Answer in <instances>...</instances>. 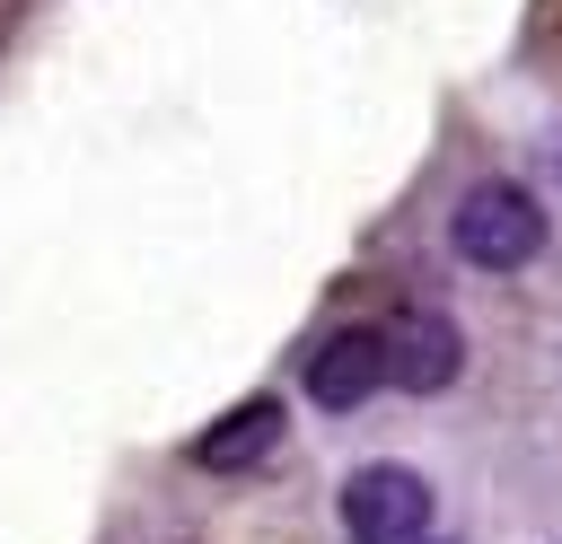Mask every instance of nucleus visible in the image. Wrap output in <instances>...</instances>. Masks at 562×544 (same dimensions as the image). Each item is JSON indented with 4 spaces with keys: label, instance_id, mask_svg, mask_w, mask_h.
<instances>
[{
    "label": "nucleus",
    "instance_id": "3",
    "mask_svg": "<svg viewBox=\"0 0 562 544\" xmlns=\"http://www.w3.org/2000/svg\"><path fill=\"white\" fill-rule=\"evenodd\" d=\"M378 386H386V333H378V325H351V333L316 342V360H307V395H316L325 412L369 404Z\"/></svg>",
    "mask_w": 562,
    "mask_h": 544
},
{
    "label": "nucleus",
    "instance_id": "4",
    "mask_svg": "<svg viewBox=\"0 0 562 544\" xmlns=\"http://www.w3.org/2000/svg\"><path fill=\"white\" fill-rule=\"evenodd\" d=\"M386 377H395V386H413V395L448 386V377H457V325H448V316H430V307H413V316L386 333Z\"/></svg>",
    "mask_w": 562,
    "mask_h": 544
},
{
    "label": "nucleus",
    "instance_id": "2",
    "mask_svg": "<svg viewBox=\"0 0 562 544\" xmlns=\"http://www.w3.org/2000/svg\"><path fill=\"white\" fill-rule=\"evenodd\" d=\"M342 535L351 544H422L430 535V483L404 465H369L342 483Z\"/></svg>",
    "mask_w": 562,
    "mask_h": 544
},
{
    "label": "nucleus",
    "instance_id": "5",
    "mask_svg": "<svg viewBox=\"0 0 562 544\" xmlns=\"http://www.w3.org/2000/svg\"><path fill=\"white\" fill-rule=\"evenodd\" d=\"M263 447H281V404H263V395H255V404H237L228 421H211L193 456H202V465H255Z\"/></svg>",
    "mask_w": 562,
    "mask_h": 544
},
{
    "label": "nucleus",
    "instance_id": "1",
    "mask_svg": "<svg viewBox=\"0 0 562 544\" xmlns=\"http://www.w3.org/2000/svg\"><path fill=\"white\" fill-rule=\"evenodd\" d=\"M457 254L465 263H483V272H518L536 246H544V211H536V193H518V184H474L465 202H457Z\"/></svg>",
    "mask_w": 562,
    "mask_h": 544
},
{
    "label": "nucleus",
    "instance_id": "6",
    "mask_svg": "<svg viewBox=\"0 0 562 544\" xmlns=\"http://www.w3.org/2000/svg\"><path fill=\"white\" fill-rule=\"evenodd\" d=\"M422 544H430V535H422Z\"/></svg>",
    "mask_w": 562,
    "mask_h": 544
}]
</instances>
